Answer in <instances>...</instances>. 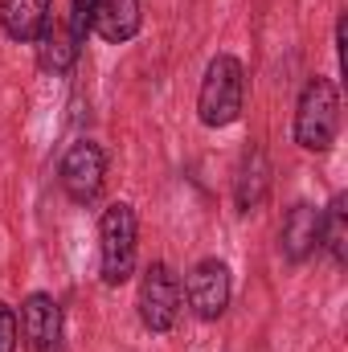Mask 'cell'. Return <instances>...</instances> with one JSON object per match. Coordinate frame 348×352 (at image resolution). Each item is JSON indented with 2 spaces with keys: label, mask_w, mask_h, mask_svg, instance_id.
Masks as SVG:
<instances>
[{
  "label": "cell",
  "mask_w": 348,
  "mask_h": 352,
  "mask_svg": "<svg viewBox=\"0 0 348 352\" xmlns=\"http://www.w3.org/2000/svg\"><path fill=\"white\" fill-rule=\"evenodd\" d=\"M242 102H246L242 62L234 54H217L205 66V78H201V90H197V119L205 127H230V123H238Z\"/></svg>",
  "instance_id": "obj_1"
},
{
  "label": "cell",
  "mask_w": 348,
  "mask_h": 352,
  "mask_svg": "<svg viewBox=\"0 0 348 352\" xmlns=\"http://www.w3.org/2000/svg\"><path fill=\"white\" fill-rule=\"evenodd\" d=\"M340 131V94L332 78H312L295 107V144L307 152H328Z\"/></svg>",
  "instance_id": "obj_2"
},
{
  "label": "cell",
  "mask_w": 348,
  "mask_h": 352,
  "mask_svg": "<svg viewBox=\"0 0 348 352\" xmlns=\"http://www.w3.org/2000/svg\"><path fill=\"white\" fill-rule=\"evenodd\" d=\"M135 209L115 201L102 209L98 221V258H102V283L107 287H123L135 270Z\"/></svg>",
  "instance_id": "obj_3"
},
{
  "label": "cell",
  "mask_w": 348,
  "mask_h": 352,
  "mask_svg": "<svg viewBox=\"0 0 348 352\" xmlns=\"http://www.w3.org/2000/svg\"><path fill=\"white\" fill-rule=\"evenodd\" d=\"M140 320L148 332H168L180 316V283H176L173 266L152 263L140 278V295H135Z\"/></svg>",
  "instance_id": "obj_4"
},
{
  "label": "cell",
  "mask_w": 348,
  "mask_h": 352,
  "mask_svg": "<svg viewBox=\"0 0 348 352\" xmlns=\"http://www.w3.org/2000/svg\"><path fill=\"white\" fill-rule=\"evenodd\" d=\"M102 173H107V156H102L98 144L78 140V144L66 148V156H62V188H66V197L74 205H90L98 197Z\"/></svg>",
  "instance_id": "obj_5"
},
{
  "label": "cell",
  "mask_w": 348,
  "mask_h": 352,
  "mask_svg": "<svg viewBox=\"0 0 348 352\" xmlns=\"http://www.w3.org/2000/svg\"><path fill=\"white\" fill-rule=\"evenodd\" d=\"M184 295H188V307H193L197 320H217L230 307V266L221 263V258L197 263L188 270Z\"/></svg>",
  "instance_id": "obj_6"
},
{
  "label": "cell",
  "mask_w": 348,
  "mask_h": 352,
  "mask_svg": "<svg viewBox=\"0 0 348 352\" xmlns=\"http://www.w3.org/2000/svg\"><path fill=\"white\" fill-rule=\"evenodd\" d=\"M21 336L29 352H58L62 349V307L54 295L33 291L21 303Z\"/></svg>",
  "instance_id": "obj_7"
},
{
  "label": "cell",
  "mask_w": 348,
  "mask_h": 352,
  "mask_svg": "<svg viewBox=\"0 0 348 352\" xmlns=\"http://www.w3.org/2000/svg\"><path fill=\"white\" fill-rule=\"evenodd\" d=\"M316 246H320V209L307 205V201H299V205H291L287 217H283L279 250H283L287 263H307Z\"/></svg>",
  "instance_id": "obj_8"
},
{
  "label": "cell",
  "mask_w": 348,
  "mask_h": 352,
  "mask_svg": "<svg viewBox=\"0 0 348 352\" xmlns=\"http://www.w3.org/2000/svg\"><path fill=\"white\" fill-rule=\"evenodd\" d=\"M54 16V0H0V25L12 41H37Z\"/></svg>",
  "instance_id": "obj_9"
},
{
  "label": "cell",
  "mask_w": 348,
  "mask_h": 352,
  "mask_svg": "<svg viewBox=\"0 0 348 352\" xmlns=\"http://www.w3.org/2000/svg\"><path fill=\"white\" fill-rule=\"evenodd\" d=\"M102 41L123 45L140 33V0H94V25Z\"/></svg>",
  "instance_id": "obj_10"
},
{
  "label": "cell",
  "mask_w": 348,
  "mask_h": 352,
  "mask_svg": "<svg viewBox=\"0 0 348 352\" xmlns=\"http://www.w3.org/2000/svg\"><path fill=\"white\" fill-rule=\"evenodd\" d=\"M270 192V164L262 156V148H250L242 156V168H238V180H234V201L242 213H254Z\"/></svg>",
  "instance_id": "obj_11"
},
{
  "label": "cell",
  "mask_w": 348,
  "mask_h": 352,
  "mask_svg": "<svg viewBox=\"0 0 348 352\" xmlns=\"http://www.w3.org/2000/svg\"><path fill=\"white\" fill-rule=\"evenodd\" d=\"M78 50H83V41L70 33V25H58V21L50 16L45 33L37 37V58H41V70H50V74H66V70L78 62Z\"/></svg>",
  "instance_id": "obj_12"
},
{
  "label": "cell",
  "mask_w": 348,
  "mask_h": 352,
  "mask_svg": "<svg viewBox=\"0 0 348 352\" xmlns=\"http://www.w3.org/2000/svg\"><path fill=\"white\" fill-rule=\"evenodd\" d=\"M320 242L328 246V254L336 263H348V197L336 192L332 205L320 213Z\"/></svg>",
  "instance_id": "obj_13"
},
{
  "label": "cell",
  "mask_w": 348,
  "mask_h": 352,
  "mask_svg": "<svg viewBox=\"0 0 348 352\" xmlns=\"http://www.w3.org/2000/svg\"><path fill=\"white\" fill-rule=\"evenodd\" d=\"M66 25H70V33H74L78 41H87L90 25H94V0H74V4H70V16H66Z\"/></svg>",
  "instance_id": "obj_14"
},
{
  "label": "cell",
  "mask_w": 348,
  "mask_h": 352,
  "mask_svg": "<svg viewBox=\"0 0 348 352\" xmlns=\"http://www.w3.org/2000/svg\"><path fill=\"white\" fill-rule=\"evenodd\" d=\"M0 352H17V311L0 303Z\"/></svg>",
  "instance_id": "obj_15"
}]
</instances>
